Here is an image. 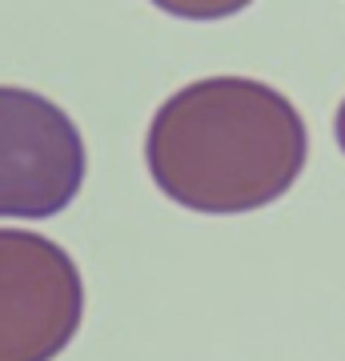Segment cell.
<instances>
[{
  "label": "cell",
  "instance_id": "6da1fadb",
  "mask_svg": "<svg viewBox=\"0 0 345 361\" xmlns=\"http://www.w3.org/2000/svg\"><path fill=\"white\" fill-rule=\"evenodd\" d=\"M309 133L293 101L253 77H201L149 121L145 165L173 205L237 217L282 201L301 177Z\"/></svg>",
  "mask_w": 345,
  "mask_h": 361
},
{
  "label": "cell",
  "instance_id": "7a4b0ae2",
  "mask_svg": "<svg viewBox=\"0 0 345 361\" xmlns=\"http://www.w3.org/2000/svg\"><path fill=\"white\" fill-rule=\"evenodd\" d=\"M85 169V137L61 104L0 85V217H56L80 193Z\"/></svg>",
  "mask_w": 345,
  "mask_h": 361
},
{
  "label": "cell",
  "instance_id": "3957f363",
  "mask_svg": "<svg viewBox=\"0 0 345 361\" xmlns=\"http://www.w3.org/2000/svg\"><path fill=\"white\" fill-rule=\"evenodd\" d=\"M80 322L77 261L44 233L0 229V361H56Z\"/></svg>",
  "mask_w": 345,
  "mask_h": 361
},
{
  "label": "cell",
  "instance_id": "277c9868",
  "mask_svg": "<svg viewBox=\"0 0 345 361\" xmlns=\"http://www.w3.org/2000/svg\"><path fill=\"white\" fill-rule=\"evenodd\" d=\"M153 4L177 20H225L245 13L253 0H153Z\"/></svg>",
  "mask_w": 345,
  "mask_h": 361
},
{
  "label": "cell",
  "instance_id": "5b68a950",
  "mask_svg": "<svg viewBox=\"0 0 345 361\" xmlns=\"http://www.w3.org/2000/svg\"><path fill=\"white\" fill-rule=\"evenodd\" d=\"M333 137H337V145H341V153H345V101L337 109V116H333Z\"/></svg>",
  "mask_w": 345,
  "mask_h": 361
}]
</instances>
